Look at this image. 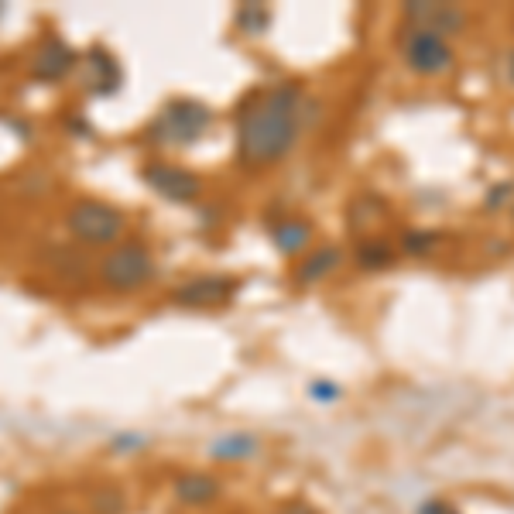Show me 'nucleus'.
<instances>
[{
    "label": "nucleus",
    "mask_w": 514,
    "mask_h": 514,
    "mask_svg": "<svg viewBox=\"0 0 514 514\" xmlns=\"http://www.w3.org/2000/svg\"><path fill=\"white\" fill-rule=\"evenodd\" d=\"M103 275L117 288H134L151 275V257L144 247H134V244L120 247V251L110 254V261L103 264Z\"/></svg>",
    "instance_id": "nucleus-3"
},
{
    "label": "nucleus",
    "mask_w": 514,
    "mask_h": 514,
    "mask_svg": "<svg viewBox=\"0 0 514 514\" xmlns=\"http://www.w3.org/2000/svg\"><path fill=\"white\" fill-rule=\"evenodd\" d=\"M333 264H336V251H323V254H316V257H312V261H309V268L302 271V278H305V281L323 278L326 271L333 268Z\"/></svg>",
    "instance_id": "nucleus-9"
},
{
    "label": "nucleus",
    "mask_w": 514,
    "mask_h": 514,
    "mask_svg": "<svg viewBox=\"0 0 514 514\" xmlns=\"http://www.w3.org/2000/svg\"><path fill=\"white\" fill-rule=\"evenodd\" d=\"M391 247L388 244H371V247H364L360 251V261L367 264V268H381V264H391Z\"/></svg>",
    "instance_id": "nucleus-10"
},
{
    "label": "nucleus",
    "mask_w": 514,
    "mask_h": 514,
    "mask_svg": "<svg viewBox=\"0 0 514 514\" xmlns=\"http://www.w3.org/2000/svg\"><path fill=\"white\" fill-rule=\"evenodd\" d=\"M151 182H155L158 189H165L168 196H175V199H189L192 192H196V182H192L189 175H179L175 168H162V172H151Z\"/></svg>",
    "instance_id": "nucleus-6"
},
{
    "label": "nucleus",
    "mask_w": 514,
    "mask_h": 514,
    "mask_svg": "<svg viewBox=\"0 0 514 514\" xmlns=\"http://www.w3.org/2000/svg\"><path fill=\"white\" fill-rule=\"evenodd\" d=\"M408 254H429L432 247H436V234H412L405 240Z\"/></svg>",
    "instance_id": "nucleus-11"
},
{
    "label": "nucleus",
    "mask_w": 514,
    "mask_h": 514,
    "mask_svg": "<svg viewBox=\"0 0 514 514\" xmlns=\"http://www.w3.org/2000/svg\"><path fill=\"white\" fill-rule=\"evenodd\" d=\"M72 230H76L79 237L103 244V240H114L120 234V216L100 203H83L72 213Z\"/></svg>",
    "instance_id": "nucleus-5"
},
{
    "label": "nucleus",
    "mask_w": 514,
    "mask_h": 514,
    "mask_svg": "<svg viewBox=\"0 0 514 514\" xmlns=\"http://www.w3.org/2000/svg\"><path fill=\"white\" fill-rule=\"evenodd\" d=\"M299 120H302V93L299 86L285 83L275 90L261 93L244 107L240 114V155L251 165H271L292 151L295 138H299Z\"/></svg>",
    "instance_id": "nucleus-1"
},
{
    "label": "nucleus",
    "mask_w": 514,
    "mask_h": 514,
    "mask_svg": "<svg viewBox=\"0 0 514 514\" xmlns=\"http://www.w3.org/2000/svg\"><path fill=\"white\" fill-rule=\"evenodd\" d=\"M405 18L415 24V28H425V31H436V35H460L467 28V14L453 4H412L405 7Z\"/></svg>",
    "instance_id": "nucleus-4"
},
{
    "label": "nucleus",
    "mask_w": 514,
    "mask_h": 514,
    "mask_svg": "<svg viewBox=\"0 0 514 514\" xmlns=\"http://www.w3.org/2000/svg\"><path fill=\"white\" fill-rule=\"evenodd\" d=\"M292 514H309V511H305L302 504H292Z\"/></svg>",
    "instance_id": "nucleus-12"
},
{
    "label": "nucleus",
    "mask_w": 514,
    "mask_h": 514,
    "mask_svg": "<svg viewBox=\"0 0 514 514\" xmlns=\"http://www.w3.org/2000/svg\"><path fill=\"white\" fill-rule=\"evenodd\" d=\"M278 240H281V247H285V254H295V251H302V247H305V240H309V230L299 227V223H292V227H281L278 230Z\"/></svg>",
    "instance_id": "nucleus-8"
},
{
    "label": "nucleus",
    "mask_w": 514,
    "mask_h": 514,
    "mask_svg": "<svg viewBox=\"0 0 514 514\" xmlns=\"http://www.w3.org/2000/svg\"><path fill=\"white\" fill-rule=\"evenodd\" d=\"M182 497H186V501H196V504H206L216 497V484L210 477H192L182 484Z\"/></svg>",
    "instance_id": "nucleus-7"
},
{
    "label": "nucleus",
    "mask_w": 514,
    "mask_h": 514,
    "mask_svg": "<svg viewBox=\"0 0 514 514\" xmlns=\"http://www.w3.org/2000/svg\"><path fill=\"white\" fill-rule=\"evenodd\" d=\"M401 55H405V66L419 76H446L456 66V52L449 45V38L436 35V31L425 28H405L401 38Z\"/></svg>",
    "instance_id": "nucleus-2"
}]
</instances>
